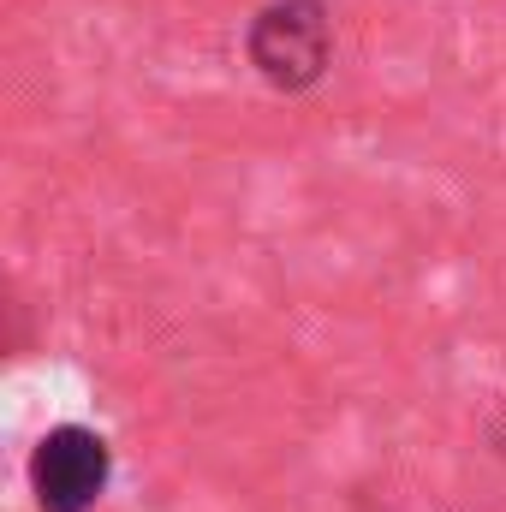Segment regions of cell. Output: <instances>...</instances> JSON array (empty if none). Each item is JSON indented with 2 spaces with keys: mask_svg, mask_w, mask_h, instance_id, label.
<instances>
[{
  "mask_svg": "<svg viewBox=\"0 0 506 512\" xmlns=\"http://www.w3.org/2000/svg\"><path fill=\"white\" fill-rule=\"evenodd\" d=\"M245 54L262 84H274L286 96L310 90L334 54V18L322 0H268L245 30Z\"/></svg>",
  "mask_w": 506,
  "mask_h": 512,
  "instance_id": "6da1fadb",
  "label": "cell"
},
{
  "mask_svg": "<svg viewBox=\"0 0 506 512\" xmlns=\"http://www.w3.org/2000/svg\"><path fill=\"white\" fill-rule=\"evenodd\" d=\"M108 477H114V453L84 423L48 429L36 441V453H30V489H36L42 512H90L102 501Z\"/></svg>",
  "mask_w": 506,
  "mask_h": 512,
  "instance_id": "7a4b0ae2",
  "label": "cell"
}]
</instances>
